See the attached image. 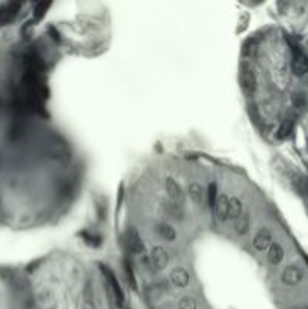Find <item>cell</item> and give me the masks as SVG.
Instances as JSON below:
<instances>
[{"mask_svg":"<svg viewBox=\"0 0 308 309\" xmlns=\"http://www.w3.org/2000/svg\"><path fill=\"white\" fill-rule=\"evenodd\" d=\"M292 131V123L287 121V123H284V125L279 128V137H287Z\"/></svg>","mask_w":308,"mask_h":309,"instance_id":"44dd1931","label":"cell"},{"mask_svg":"<svg viewBox=\"0 0 308 309\" xmlns=\"http://www.w3.org/2000/svg\"><path fill=\"white\" fill-rule=\"evenodd\" d=\"M102 270H103V273H104V276H106V279H107V282H109V287L112 288V293H113V296H115L116 305H118V306H123V303H124V294H123V290H121V287H120V283H118V280H116L113 272H110L109 269H104V267H102Z\"/></svg>","mask_w":308,"mask_h":309,"instance_id":"8992f818","label":"cell"},{"mask_svg":"<svg viewBox=\"0 0 308 309\" xmlns=\"http://www.w3.org/2000/svg\"><path fill=\"white\" fill-rule=\"evenodd\" d=\"M240 83L246 92H254L257 88V77L252 69H243L240 73Z\"/></svg>","mask_w":308,"mask_h":309,"instance_id":"2e32d148","label":"cell"},{"mask_svg":"<svg viewBox=\"0 0 308 309\" xmlns=\"http://www.w3.org/2000/svg\"><path fill=\"white\" fill-rule=\"evenodd\" d=\"M307 45H308V41H307Z\"/></svg>","mask_w":308,"mask_h":309,"instance_id":"cb8c5ba5","label":"cell"},{"mask_svg":"<svg viewBox=\"0 0 308 309\" xmlns=\"http://www.w3.org/2000/svg\"><path fill=\"white\" fill-rule=\"evenodd\" d=\"M304 279V273L298 266H287L281 273V282L287 287H295Z\"/></svg>","mask_w":308,"mask_h":309,"instance_id":"5b68a950","label":"cell"},{"mask_svg":"<svg viewBox=\"0 0 308 309\" xmlns=\"http://www.w3.org/2000/svg\"><path fill=\"white\" fill-rule=\"evenodd\" d=\"M127 246H129L130 252H133V253L144 252V240L140 239V235L136 229L127 231Z\"/></svg>","mask_w":308,"mask_h":309,"instance_id":"8fae6325","label":"cell"},{"mask_svg":"<svg viewBox=\"0 0 308 309\" xmlns=\"http://www.w3.org/2000/svg\"><path fill=\"white\" fill-rule=\"evenodd\" d=\"M187 193L191 196V201L195 204V205H203L204 202V198H205V190L204 187L200 184V183H191L187 187Z\"/></svg>","mask_w":308,"mask_h":309,"instance_id":"4fadbf2b","label":"cell"},{"mask_svg":"<svg viewBox=\"0 0 308 309\" xmlns=\"http://www.w3.org/2000/svg\"><path fill=\"white\" fill-rule=\"evenodd\" d=\"M36 300L44 308H53L56 305L55 291L49 287H42L36 291Z\"/></svg>","mask_w":308,"mask_h":309,"instance_id":"9c48e42d","label":"cell"},{"mask_svg":"<svg viewBox=\"0 0 308 309\" xmlns=\"http://www.w3.org/2000/svg\"><path fill=\"white\" fill-rule=\"evenodd\" d=\"M234 229H236V234L240 237H245L249 232V229H251V215L249 213H243V215L234 222Z\"/></svg>","mask_w":308,"mask_h":309,"instance_id":"e0dca14e","label":"cell"},{"mask_svg":"<svg viewBox=\"0 0 308 309\" xmlns=\"http://www.w3.org/2000/svg\"><path fill=\"white\" fill-rule=\"evenodd\" d=\"M80 309H97V305L94 302V293L91 288V282H86V287L82 294V302H80Z\"/></svg>","mask_w":308,"mask_h":309,"instance_id":"ac0fdd59","label":"cell"},{"mask_svg":"<svg viewBox=\"0 0 308 309\" xmlns=\"http://www.w3.org/2000/svg\"><path fill=\"white\" fill-rule=\"evenodd\" d=\"M150 261H151V266L154 270L162 272L170 264V253L163 246H159V245L153 246L150 250Z\"/></svg>","mask_w":308,"mask_h":309,"instance_id":"7a4b0ae2","label":"cell"},{"mask_svg":"<svg viewBox=\"0 0 308 309\" xmlns=\"http://www.w3.org/2000/svg\"><path fill=\"white\" fill-rule=\"evenodd\" d=\"M292 69L296 76H305L308 73V58L302 52H295L292 61Z\"/></svg>","mask_w":308,"mask_h":309,"instance_id":"ba28073f","label":"cell"},{"mask_svg":"<svg viewBox=\"0 0 308 309\" xmlns=\"http://www.w3.org/2000/svg\"><path fill=\"white\" fill-rule=\"evenodd\" d=\"M165 215H167L168 217L174 219V220H183L184 219V208L183 205H178V204H174V202H165L162 205Z\"/></svg>","mask_w":308,"mask_h":309,"instance_id":"5bb4252c","label":"cell"},{"mask_svg":"<svg viewBox=\"0 0 308 309\" xmlns=\"http://www.w3.org/2000/svg\"><path fill=\"white\" fill-rule=\"evenodd\" d=\"M252 247L257 250V252H268V249L271 247V245L274 243V237H272V231L269 228H260L254 239H252Z\"/></svg>","mask_w":308,"mask_h":309,"instance_id":"3957f363","label":"cell"},{"mask_svg":"<svg viewBox=\"0 0 308 309\" xmlns=\"http://www.w3.org/2000/svg\"><path fill=\"white\" fill-rule=\"evenodd\" d=\"M163 188H165V193H167L168 199L174 204H178V205H183L184 199H186V195L183 192V187L178 184V181L172 177H167L163 181Z\"/></svg>","mask_w":308,"mask_h":309,"instance_id":"6da1fadb","label":"cell"},{"mask_svg":"<svg viewBox=\"0 0 308 309\" xmlns=\"http://www.w3.org/2000/svg\"><path fill=\"white\" fill-rule=\"evenodd\" d=\"M284 255H286V252H284V247L278 243V242H274L271 245V247L268 249V263L272 264V266H278L282 263V259H284Z\"/></svg>","mask_w":308,"mask_h":309,"instance_id":"30bf717a","label":"cell"},{"mask_svg":"<svg viewBox=\"0 0 308 309\" xmlns=\"http://www.w3.org/2000/svg\"><path fill=\"white\" fill-rule=\"evenodd\" d=\"M307 193H308V181H307Z\"/></svg>","mask_w":308,"mask_h":309,"instance_id":"603a6c76","label":"cell"},{"mask_svg":"<svg viewBox=\"0 0 308 309\" xmlns=\"http://www.w3.org/2000/svg\"><path fill=\"white\" fill-rule=\"evenodd\" d=\"M157 232H159V235L162 237V239H163L165 242H168V243H174V242L177 240V237H178L175 228H174L172 225L167 223V222H163V223H159V225H157Z\"/></svg>","mask_w":308,"mask_h":309,"instance_id":"9a60e30c","label":"cell"},{"mask_svg":"<svg viewBox=\"0 0 308 309\" xmlns=\"http://www.w3.org/2000/svg\"><path fill=\"white\" fill-rule=\"evenodd\" d=\"M295 309H308V308H304V306H301V308H295Z\"/></svg>","mask_w":308,"mask_h":309,"instance_id":"7402d4cb","label":"cell"},{"mask_svg":"<svg viewBox=\"0 0 308 309\" xmlns=\"http://www.w3.org/2000/svg\"><path fill=\"white\" fill-rule=\"evenodd\" d=\"M170 282L174 288L184 290L189 287V283H191V273L187 272V269H184L181 266L174 267L170 273Z\"/></svg>","mask_w":308,"mask_h":309,"instance_id":"277c9868","label":"cell"},{"mask_svg":"<svg viewBox=\"0 0 308 309\" xmlns=\"http://www.w3.org/2000/svg\"><path fill=\"white\" fill-rule=\"evenodd\" d=\"M178 309H198V303L192 296H183L178 300Z\"/></svg>","mask_w":308,"mask_h":309,"instance_id":"ffe728a7","label":"cell"},{"mask_svg":"<svg viewBox=\"0 0 308 309\" xmlns=\"http://www.w3.org/2000/svg\"><path fill=\"white\" fill-rule=\"evenodd\" d=\"M207 198H208V204H210V207L213 208L215 207V204H216V199H218V185H216V183L215 181H211L210 184H208V187H207Z\"/></svg>","mask_w":308,"mask_h":309,"instance_id":"d6986e66","label":"cell"},{"mask_svg":"<svg viewBox=\"0 0 308 309\" xmlns=\"http://www.w3.org/2000/svg\"><path fill=\"white\" fill-rule=\"evenodd\" d=\"M228 201H230V196H227L225 193L219 195L218 199H216V204L213 207V211H215V216H216V220L224 223L228 220Z\"/></svg>","mask_w":308,"mask_h":309,"instance_id":"52a82bcc","label":"cell"},{"mask_svg":"<svg viewBox=\"0 0 308 309\" xmlns=\"http://www.w3.org/2000/svg\"><path fill=\"white\" fill-rule=\"evenodd\" d=\"M243 215V202L238 196H230L228 201V220L236 222Z\"/></svg>","mask_w":308,"mask_h":309,"instance_id":"7c38bea8","label":"cell"}]
</instances>
